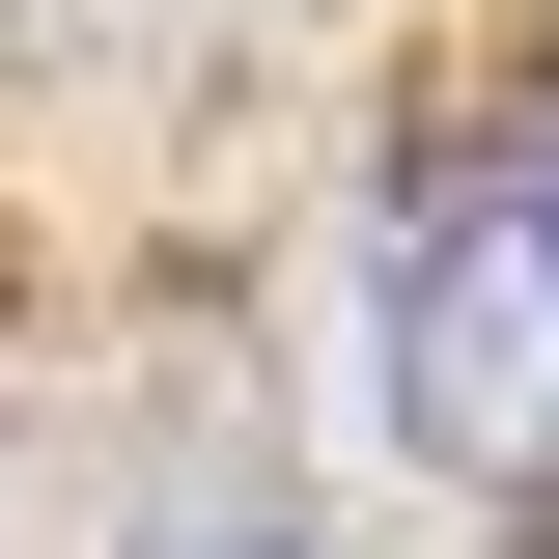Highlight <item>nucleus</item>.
Wrapping results in <instances>:
<instances>
[{"mask_svg": "<svg viewBox=\"0 0 559 559\" xmlns=\"http://www.w3.org/2000/svg\"><path fill=\"white\" fill-rule=\"evenodd\" d=\"M168 559H308V532H252V503H197V532H168Z\"/></svg>", "mask_w": 559, "mask_h": 559, "instance_id": "2", "label": "nucleus"}, {"mask_svg": "<svg viewBox=\"0 0 559 559\" xmlns=\"http://www.w3.org/2000/svg\"><path fill=\"white\" fill-rule=\"evenodd\" d=\"M392 419L503 503L559 476V168H476L392 224Z\"/></svg>", "mask_w": 559, "mask_h": 559, "instance_id": "1", "label": "nucleus"}]
</instances>
